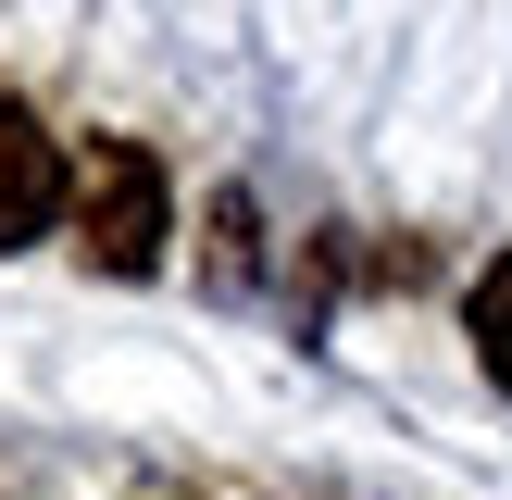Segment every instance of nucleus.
Masks as SVG:
<instances>
[{
	"label": "nucleus",
	"instance_id": "obj_1",
	"mask_svg": "<svg viewBox=\"0 0 512 500\" xmlns=\"http://www.w3.org/2000/svg\"><path fill=\"white\" fill-rule=\"evenodd\" d=\"M63 213H75V238H88L100 275H150L163 263V163H150L138 138H88L75 150Z\"/></svg>",
	"mask_w": 512,
	"mask_h": 500
},
{
	"label": "nucleus",
	"instance_id": "obj_2",
	"mask_svg": "<svg viewBox=\"0 0 512 500\" xmlns=\"http://www.w3.org/2000/svg\"><path fill=\"white\" fill-rule=\"evenodd\" d=\"M63 188H75V150L50 138L25 100H0V250L50 238V225H63Z\"/></svg>",
	"mask_w": 512,
	"mask_h": 500
},
{
	"label": "nucleus",
	"instance_id": "obj_3",
	"mask_svg": "<svg viewBox=\"0 0 512 500\" xmlns=\"http://www.w3.org/2000/svg\"><path fill=\"white\" fill-rule=\"evenodd\" d=\"M463 338H475V363H488V388L512 400V250L488 275H475V300H463Z\"/></svg>",
	"mask_w": 512,
	"mask_h": 500
},
{
	"label": "nucleus",
	"instance_id": "obj_4",
	"mask_svg": "<svg viewBox=\"0 0 512 500\" xmlns=\"http://www.w3.org/2000/svg\"><path fill=\"white\" fill-rule=\"evenodd\" d=\"M213 275H225V288H250V200H238V188L213 200Z\"/></svg>",
	"mask_w": 512,
	"mask_h": 500
}]
</instances>
